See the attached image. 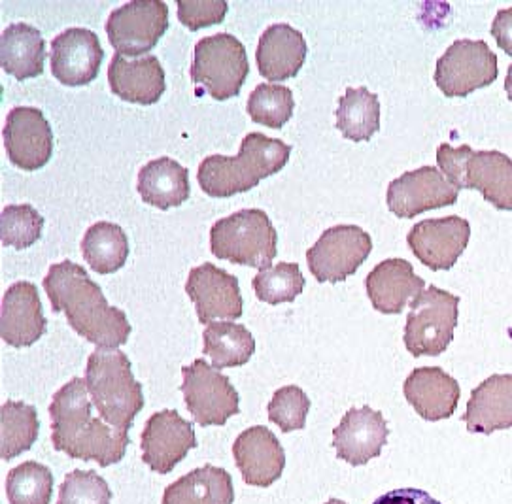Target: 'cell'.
I'll use <instances>...</instances> for the list:
<instances>
[{
	"label": "cell",
	"mask_w": 512,
	"mask_h": 504,
	"mask_svg": "<svg viewBox=\"0 0 512 504\" xmlns=\"http://www.w3.org/2000/svg\"><path fill=\"white\" fill-rule=\"evenodd\" d=\"M53 312H65L70 327L91 344L104 350H118L131 336L125 312L110 306L103 289L87 270L72 261L55 263L44 278Z\"/></svg>",
	"instance_id": "1"
},
{
	"label": "cell",
	"mask_w": 512,
	"mask_h": 504,
	"mask_svg": "<svg viewBox=\"0 0 512 504\" xmlns=\"http://www.w3.org/2000/svg\"><path fill=\"white\" fill-rule=\"evenodd\" d=\"M89 397L86 378L70 380L53 395L50 404L53 448L72 459L95 461L99 467L116 465L131 444L129 429L95 418Z\"/></svg>",
	"instance_id": "2"
},
{
	"label": "cell",
	"mask_w": 512,
	"mask_h": 504,
	"mask_svg": "<svg viewBox=\"0 0 512 504\" xmlns=\"http://www.w3.org/2000/svg\"><path fill=\"white\" fill-rule=\"evenodd\" d=\"M86 382L99 418L114 427L131 429L144 408V395L129 357L120 350L97 348L87 359Z\"/></svg>",
	"instance_id": "3"
},
{
	"label": "cell",
	"mask_w": 512,
	"mask_h": 504,
	"mask_svg": "<svg viewBox=\"0 0 512 504\" xmlns=\"http://www.w3.org/2000/svg\"><path fill=\"white\" fill-rule=\"evenodd\" d=\"M278 233L271 218L257 208H246L218 219L210 231V250L223 261L269 269L278 253Z\"/></svg>",
	"instance_id": "4"
},
{
	"label": "cell",
	"mask_w": 512,
	"mask_h": 504,
	"mask_svg": "<svg viewBox=\"0 0 512 504\" xmlns=\"http://www.w3.org/2000/svg\"><path fill=\"white\" fill-rule=\"evenodd\" d=\"M250 65L246 48L229 33L205 36L195 44L191 82L195 93L210 95L216 101L237 97L248 78Z\"/></svg>",
	"instance_id": "5"
},
{
	"label": "cell",
	"mask_w": 512,
	"mask_h": 504,
	"mask_svg": "<svg viewBox=\"0 0 512 504\" xmlns=\"http://www.w3.org/2000/svg\"><path fill=\"white\" fill-rule=\"evenodd\" d=\"M460 297L429 286L410 304L405 323V346L412 357H437L448 350L458 325Z\"/></svg>",
	"instance_id": "6"
},
{
	"label": "cell",
	"mask_w": 512,
	"mask_h": 504,
	"mask_svg": "<svg viewBox=\"0 0 512 504\" xmlns=\"http://www.w3.org/2000/svg\"><path fill=\"white\" fill-rule=\"evenodd\" d=\"M499 74L497 55L484 40H456L435 67V84L444 97H469L494 84Z\"/></svg>",
	"instance_id": "7"
},
{
	"label": "cell",
	"mask_w": 512,
	"mask_h": 504,
	"mask_svg": "<svg viewBox=\"0 0 512 504\" xmlns=\"http://www.w3.org/2000/svg\"><path fill=\"white\" fill-rule=\"evenodd\" d=\"M182 393L189 414L201 427L225 425L240 414V397L231 380L220 370L197 359L182 369Z\"/></svg>",
	"instance_id": "8"
},
{
	"label": "cell",
	"mask_w": 512,
	"mask_h": 504,
	"mask_svg": "<svg viewBox=\"0 0 512 504\" xmlns=\"http://www.w3.org/2000/svg\"><path fill=\"white\" fill-rule=\"evenodd\" d=\"M373 250V238L358 225H335L318 238L307 252L308 269L324 282H344L365 263Z\"/></svg>",
	"instance_id": "9"
},
{
	"label": "cell",
	"mask_w": 512,
	"mask_h": 504,
	"mask_svg": "<svg viewBox=\"0 0 512 504\" xmlns=\"http://www.w3.org/2000/svg\"><path fill=\"white\" fill-rule=\"evenodd\" d=\"M169 29V6L163 0H133L106 21L108 40L121 55L138 57L154 50Z\"/></svg>",
	"instance_id": "10"
},
{
	"label": "cell",
	"mask_w": 512,
	"mask_h": 504,
	"mask_svg": "<svg viewBox=\"0 0 512 504\" xmlns=\"http://www.w3.org/2000/svg\"><path fill=\"white\" fill-rule=\"evenodd\" d=\"M460 191L446 180L437 167L405 172L388 187L386 202L397 218H416L427 210L458 202Z\"/></svg>",
	"instance_id": "11"
},
{
	"label": "cell",
	"mask_w": 512,
	"mask_h": 504,
	"mask_svg": "<svg viewBox=\"0 0 512 504\" xmlns=\"http://www.w3.org/2000/svg\"><path fill=\"white\" fill-rule=\"evenodd\" d=\"M140 446L142 461L152 471L169 474L193 448H197V437L191 423L176 410H161L146 421Z\"/></svg>",
	"instance_id": "12"
},
{
	"label": "cell",
	"mask_w": 512,
	"mask_h": 504,
	"mask_svg": "<svg viewBox=\"0 0 512 504\" xmlns=\"http://www.w3.org/2000/svg\"><path fill=\"white\" fill-rule=\"evenodd\" d=\"M2 138L10 161L21 170H38L52 157V127L44 112L33 106H18L8 114Z\"/></svg>",
	"instance_id": "13"
},
{
	"label": "cell",
	"mask_w": 512,
	"mask_h": 504,
	"mask_svg": "<svg viewBox=\"0 0 512 504\" xmlns=\"http://www.w3.org/2000/svg\"><path fill=\"white\" fill-rule=\"evenodd\" d=\"M471 225L460 216L424 219L410 229L407 242L412 253L431 270H450L467 250Z\"/></svg>",
	"instance_id": "14"
},
{
	"label": "cell",
	"mask_w": 512,
	"mask_h": 504,
	"mask_svg": "<svg viewBox=\"0 0 512 504\" xmlns=\"http://www.w3.org/2000/svg\"><path fill=\"white\" fill-rule=\"evenodd\" d=\"M186 293L197 308L199 321L205 325L242 316L239 278L212 263L189 270Z\"/></svg>",
	"instance_id": "15"
},
{
	"label": "cell",
	"mask_w": 512,
	"mask_h": 504,
	"mask_svg": "<svg viewBox=\"0 0 512 504\" xmlns=\"http://www.w3.org/2000/svg\"><path fill=\"white\" fill-rule=\"evenodd\" d=\"M390 429L382 412L371 406L350 408L337 429H333V448L337 457L352 467L367 465L382 454L388 444Z\"/></svg>",
	"instance_id": "16"
},
{
	"label": "cell",
	"mask_w": 512,
	"mask_h": 504,
	"mask_svg": "<svg viewBox=\"0 0 512 504\" xmlns=\"http://www.w3.org/2000/svg\"><path fill=\"white\" fill-rule=\"evenodd\" d=\"M103 59L101 40L89 29L72 27L53 38L52 72L63 85L91 84L99 76Z\"/></svg>",
	"instance_id": "17"
},
{
	"label": "cell",
	"mask_w": 512,
	"mask_h": 504,
	"mask_svg": "<svg viewBox=\"0 0 512 504\" xmlns=\"http://www.w3.org/2000/svg\"><path fill=\"white\" fill-rule=\"evenodd\" d=\"M233 457L248 486L269 488L286 469V452L273 431L256 425L240 433L233 444Z\"/></svg>",
	"instance_id": "18"
},
{
	"label": "cell",
	"mask_w": 512,
	"mask_h": 504,
	"mask_svg": "<svg viewBox=\"0 0 512 504\" xmlns=\"http://www.w3.org/2000/svg\"><path fill=\"white\" fill-rule=\"evenodd\" d=\"M0 333L14 348L33 346L46 333V318L35 284L18 282L6 289L0 308Z\"/></svg>",
	"instance_id": "19"
},
{
	"label": "cell",
	"mask_w": 512,
	"mask_h": 504,
	"mask_svg": "<svg viewBox=\"0 0 512 504\" xmlns=\"http://www.w3.org/2000/svg\"><path fill=\"white\" fill-rule=\"evenodd\" d=\"M407 403L426 421L452 418L460 403L461 389L456 378L439 367H420L403 384Z\"/></svg>",
	"instance_id": "20"
},
{
	"label": "cell",
	"mask_w": 512,
	"mask_h": 504,
	"mask_svg": "<svg viewBox=\"0 0 512 504\" xmlns=\"http://www.w3.org/2000/svg\"><path fill=\"white\" fill-rule=\"evenodd\" d=\"M365 287L378 312L401 314L407 304H412L426 291V282L414 274L409 261L386 259L369 272Z\"/></svg>",
	"instance_id": "21"
},
{
	"label": "cell",
	"mask_w": 512,
	"mask_h": 504,
	"mask_svg": "<svg viewBox=\"0 0 512 504\" xmlns=\"http://www.w3.org/2000/svg\"><path fill=\"white\" fill-rule=\"evenodd\" d=\"M108 82L121 101L137 102L142 106L155 104L165 93V70L155 55L129 61L116 53L108 67Z\"/></svg>",
	"instance_id": "22"
},
{
	"label": "cell",
	"mask_w": 512,
	"mask_h": 504,
	"mask_svg": "<svg viewBox=\"0 0 512 504\" xmlns=\"http://www.w3.org/2000/svg\"><path fill=\"white\" fill-rule=\"evenodd\" d=\"M307 42L301 31L288 23H274L261 34L256 61L259 74L271 82L295 78L307 59Z\"/></svg>",
	"instance_id": "23"
},
{
	"label": "cell",
	"mask_w": 512,
	"mask_h": 504,
	"mask_svg": "<svg viewBox=\"0 0 512 504\" xmlns=\"http://www.w3.org/2000/svg\"><path fill=\"white\" fill-rule=\"evenodd\" d=\"M469 433L492 435L512 427V374H494L473 389L461 416Z\"/></svg>",
	"instance_id": "24"
},
{
	"label": "cell",
	"mask_w": 512,
	"mask_h": 504,
	"mask_svg": "<svg viewBox=\"0 0 512 504\" xmlns=\"http://www.w3.org/2000/svg\"><path fill=\"white\" fill-rule=\"evenodd\" d=\"M199 185L206 195L223 199L254 189L263 180L252 155L240 150L237 157L210 155L199 167Z\"/></svg>",
	"instance_id": "25"
},
{
	"label": "cell",
	"mask_w": 512,
	"mask_h": 504,
	"mask_svg": "<svg viewBox=\"0 0 512 504\" xmlns=\"http://www.w3.org/2000/svg\"><path fill=\"white\" fill-rule=\"evenodd\" d=\"M461 189H477L497 210L512 212V159L501 152H473Z\"/></svg>",
	"instance_id": "26"
},
{
	"label": "cell",
	"mask_w": 512,
	"mask_h": 504,
	"mask_svg": "<svg viewBox=\"0 0 512 504\" xmlns=\"http://www.w3.org/2000/svg\"><path fill=\"white\" fill-rule=\"evenodd\" d=\"M138 193L142 201L159 210H169L188 201L189 170L171 157H159L138 172Z\"/></svg>",
	"instance_id": "27"
},
{
	"label": "cell",
	"mask_w": 512,
	"mask_h": 504,
	"mask_svg": "<svg viewBox=\"0 0 512 504\" xmlns=\"http://www.w3.org/2000/svg\"><path fill=\"white\" fill-rule=\"evenodd\" d=\"M46 42L42 33L27 23H14L0 36V63L4 72L18 82L36 78L44 72Z\"/></svg>",
	"instance_id": "28"
},
{
	"label": "cell",
	"mask_w": 512,
	"mask_h": 504,
	"mask_svg": "<svg viewBox=\"0 0 512 504\" xmlns=\"http://www.w3.org/2000/svg\"><path fill=\"white\" fill-rule=\"evenodd\" d=\"M235 488L231 474L205 465L176 480L163 493V504H233Z\"/></svg>",
	"instance_id": "29"
},
{
	"label": "cell",
	"mask_w": 512,
	"mask_h": 504,
	"mask_svg": "<svg viewBox=\"0 0 512 504\" xmlns=\"http://www.w3.org/2000/svg\"><path fill=\"white\" fill-rule=\"evenodd\" d=\"M203 340V353L218 370L246 365L256 353V338L240 323L212 321L206 325Z\"/></svg>",
	"instance_id": "30"
},
{
	"label": "cell",
	"mask_w": 512,
	"mask_h": 504,
	"mask_svg": "<svg viewBox=\"0 0 512 504\" xmlns=\"http://www.w3.org/2000/svg\"><path fill=\"white\" fill-rule=\"evenodd\" d=\"M337 129L352 142H367L380 129V102L367 87H348L339 99Z\"/></svg>",
	"instance_id": "31"
},
{
	"label": "cell",
	"mask_w": 512,
	"mask_h": 504,
	"mask_svg": "<svg viewBox=\"0 0 512 504\" xmlns=\"http://www.w3.org/2000/svg\"><path fill=\"white\" fill-rule=\"evenodd\" d=\"M82 253L97 274H112L118 272L129 257V238L118 223L99 221L87 229Z\"/></svg>",
	"instance_id": "32"
},
{
	"label": "cell",
	"mask_w": 512,
	"mask_h": 504,
	"mask_svg": "<svg viewBox=\"0 0 512 504\" xmlns=\"http://www.w3.org/2000/svg\"><path fill=\"white\" fill-rule=\"evenodd\" d=\"M40 433L35 406L23 401H6L0 408V455L10 461L33 448Z\"/></svg>",
	"instance_id": "33"
},
{
	"label": "cell",
	"mask_w": 512,
	"mask_h": 504,
	"mask_svg": "<svg viewBox=\"0 0 512 504\" xmlns=\"http://www.w3.org/2000/svg\"><path fill=\"white\" fill-rule=\"evenodd\" d=\"M52 493V471L36 461L21 463L6 478L10 504H50Z\"/></svg>",
	"instance_id": "34"
},
{
	"label": "cell",
	"mask_w": 512,
	"mask_h": 504,
	"mask_svg": "<svg viewBox=\"0 0 512 504\" xmlns=\"http://www.w3.org/2000/svg\"><path fill=\"white\" fill-rule=\"evenodd\" d=\"M257 299L263 303H293L305 287V276L297 263H278L261 270L252 280Z\"/></svg>",
	"instance_id": "35"
},
{
	"label": "cell",
	"mask_w": 512,
	"mask_h": 504,
	"mask_svg": "<svg viewBox=\"0 0 512 504\" xmlns=\"http://www.w3.org/2000/svg\"><path fill=\"white\" fill-rule=\"evenodd\" d=\"M293 108V93L286 85L259 84L248 99L250 118L271 129H282L293 116Z\"/></svg>",
	"instance_id": "36"
},
{
	"label": "cell",
	"mask_w": 512,
	"mask_h": 504,
	"mask_svg": "<svg viewBox=\"0 0 512 504\" xmlns=\"http://www.w3.org/2000/svg\"><path fill=\"white\" fill-rule=\"evenodd\" d=\"M44 229V218L31 204H10L2 208L0 238L4 246L16 250L31 248L40 240Z\"/></svg>",
	"instance_id": "37"
},
{
	"label": "cell",
	"mask_w": 512,
	"mask_h": 504,
	"mask_svg": "<svg viewBox=\"0 0 512 504\" xmlns=\"http://www.w3.org/2000/svg\"><path fill=\"white\" fill-rule=\"evenodd\" d=\"M269 420L284 433L301 431L307 425L310 399L299 386L280 387L269 403Z\"/></svg>",
	"instance_id": "38"
},
{
	"label": "cell",
	"mask_w": 512,
	"mask_h": 504,
	"mask_svg": "<svg viewBox=\"0 0 512 504\" xmlns=\"http://www.w3.org/2000/svg\"><path fill=\"white\" fill-rule=\"evenodd\" d=\"M57 504H112V491L95 471H72L59 488Z\"/></svg>",
	"instance_id": "39"
},
{
	"label": "cell",
	"mask_w": 512,
	"mask_h": 504,
	"mask_svg": "<svg viewBox=\"0 0 512 504\" xmlns=\"http://www.w3.org/2000/svg\"><path fill=\"white\" fill-rule=\"evenodd\" d=\"M227 10L225 0H178V19L189 31L222 23Z\"/></svg>",
	"instance_id": "40"
},
{
	"label": "cell",
	"mask_w": 512,
	"mask_h": 504,
	"mask_svg": "<svg viewBox=\"0 0 512 504\" xmlns=\"http://www.w3.org/2000/svg\"><path fill=\"white\" fill-rule=\"evenodd\" d=\"M373 504H443L424 489H393L380 495Z\"/></svg>",
	"instance_id": "41"
},
{
	"label": "cell",
	"mask_w": 512,
	"mask_h": 504,
	"mask_svg": "<svg viewBox=\"0 0 512 504\" xmlns=\"http://www.w3.org/2000/svg\"><path fill=\"white\" fill-rule=\"evenodd\" d=\"M492 36L497 46L512 57V8L497 12L492 23Z\"/></svg>",
	"instance_id": "42"
},
{
	"label": "cell",
	"mask_w": 512,
	"mask_h": 504,
	"mask_svg": "<svg viewBox=\"0 0 512 504\" xmlns=\"http://www.w3.org/2000/svg\"><path fill=\"white\" fill-rule=\"evenodd\" d=\"M505 91L509 95V101L512 102V65L507 70V78H505Z\"/></svg>",
	"instance_id": "43"
},
{
	"label": "cell",
	"mask_w": 512,
	"mask_h": 504,
	"mask_svg": "<svg viewBox=\"0 0 512 504\" xmlns=\"http://www.w3.org/2000/svg\"><path fill=\"white\" fill-rule=\"evenodd\" d=\"M325 504H346L344 501H341V499H331V501H327Z\"/></svg>",
	"instance_id": "44"
}]
</instances>
